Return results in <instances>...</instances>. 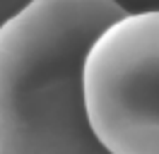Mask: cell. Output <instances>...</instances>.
<instances>
[{
  "mask_svg": "<svg viewBox=\"0 0 159 154\" xmlns=\"http://www.w3.org/2000/svg\"><path fill=\"white\" fill-rule=\"evenodd\" d=\"M116 0H29L0 24V154H111L84 106V60Z\"/></svg>",
  "mask_w": 159,
  "mask_h": 154,
  "instance_id": "1",
  "label": "cell"
},
{
  "mask_svg": "<svg viewBox=\"0 0 159 154\" xmlns=\"http://www.w3.org/2000/svg\"><path fill=\"white\" fill-rule=\"evenodd\" d=\"M84 106L111 154H159V10L125 12L92 43Z\"/></svg>",
  "mask_w": 159,
  "mask_h": 154,
  "instance_id": "2",
  "label": "cell"
}]
</instances>
